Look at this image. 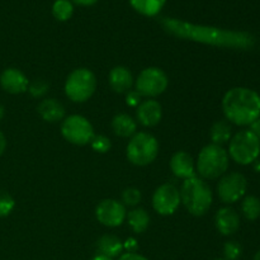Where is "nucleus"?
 I'll return each mask as SVG.
<instances>
[{"label": "nucleus", "instance_id": "nucleus-1", "mask_svg": "<svg viewBox=\"0 0 260 260\" xmlns=\"http://www.w3.org/2000/svg\"><path fill=\"white\" fill-rule=\"evenodd\" d=\"M160 24L165 32L174 37L203 43V45L216 46V47L250 50L256 43V38L249 32L194 24L177 18H161Z\"/></svg>", "mask_w": 260, "mask_h": 260}, {"label": "nucleus", "instance_id": "nucleus-2", "mask_svg": "<svg viewBox=\"0 0 260 260\" xmlns=\"http://www.w3.org/2000/svg\"><path fill=\"white\" fill-rule=\"evenodd\" d=\"M221 107L230 123L250 126L260 117V95L253 89L236 86L226 91Z\"/></svg>", "mask_w": 260, "mask_h": 260}, {"label": "nucleus", "instance_id": "nucleus-3", "mask_svg": "<svg viewBox=\"0 0 260 260\" xmlns=\"http://www.w3.org/2000/svg\"><path fill=\"white\" fill-rule=\"evenodd\" d=\"M180 202L193 216H205L212 206L213 194L207 183L200 177L185 179L180 188Z\"/></svg>", "mask_w": 260, "mask_h": 260}, {"label": "nucleus", "instance_id": "nucleus-4", "mask_svg": "<svg viewBox=\"0 0 260 260\" xmlns=\"http://www.w3.org/2000/svg\"><path fill=\"white\" fill-rule=\"evenodd\" d=\"M230 156L222 146L216 144L206 145L201 150L196 162V172L202 179L213 180L221 178L229 169Z\"/></svg>", "mask_w": 260, "mask_h": 260}, {"label": "nucleus", "instance_id": "nucleus-5", "mask_svg": "<svg viewBox=\"0 0 260 260\" xmlns=\"http://www.w3.org/2000/svg\"><path fill=\"white\" fill-rule=\"evenodd\" d=\"M229 156L239 165H250L260 155V140L250 129H241L229 141Z\"/></svg>", "mask_w": 260, "mask_h": 260}, {"label": "nucleus", "instance_id": "nucleus-6", "mask_svg": "<svg viewBox=\"0 0 260 260\" xmlns=\"http://www.w3.org/2000/svg\"><path fill=\"white\" fill-rule=\"evenodd\" d=\"M159 154V142L156 137L147 132H136L129 140L126 156L136 167H146L155 161Z\"/></svg>", "mask_w": 260, "mask_h": 260}, {"label": "nucleus", "instance_id": "nucleus-7", "mask_svg": "<svg viewBox=\"0 0 260 260\" xmlns=\"http://www.w3.org/2000/svg\"><path fill=\"white\" fill-rule=\"evenodd\" d=\"M65 94L74 103H84L93 96L96 90V78L89 69L74 70L65 81Z\"/></svg>", "mask_w": 260, "mask_h": 260}, {"label": "nucleus", "instance_id": "nucleus-8", "mask_svg": "<svg viewBox=\"0 0 260 260\" xmlns=\"http://www.w3.org/2000/svg\"><path fill=\"white\" fill-rule=\"evenodd\" d=\"M61 135L66 141L76 146H84L90 144L94 134L93 124L88 118L80 114H71L63 118L61 124Z\"/></svg>", "mask_w": 260, "mask_h": 260}, {"label": "nucleus", "instance_id": "nucleus-9", "mask_svg": "<svg viewBox=\"0 0 260 260\" xmlns=\"http://www.w3.org/2000/svg\"><path fill=\"white\" fill-rule=\"evenodd\" d=\"M169 85L168 75L160 68H146L135 80V90L141 96L152 99L164 93Z\"/></svg>", "mask_w": 260, "mask_h": 260}, {"label": "nucleus", "instance_id": "nucleus-10", "mask_svg": "<svg viewBox=\"0 0 260 260\" xmlns=\"http://www.w3.org/2000/svg\"><path fill=\"white\" fill-rule=\"evenodd\" d=\"M248 189V180L241 173H229L221 177L217 184V193L220 200L226 205L239 202L245 196Z\"/></svg>", "mask_w": 260, "mask_h": 260}, {"label": "nucleus", "instance_id": "nucleus-11", "mask_svg": "<svg viewBox=\"0 0 260 260\" xmlns=\"http://www.w3.org/2000/svg\"><path fill=\"white\" fill-rule=\"evenodd\" d=\"M180 206V192L172 183H165L152 194V207L160 216H172Z\"/></svg>", "mask_w": 260, "mask_h": 260}, {"label": "nucleus", "instance_id": "nucleus-12", "mask_svg": "<svg viewBox=\"0 0 260 260\" xmlns=\"http://www.w3.org/2000/svg\"><path fill=\"white\" fill-rule=\"evenodd\" d=\"M127 216L126 206L117 200H103L96 205L95 217L106 228H118Z\"/></svg>", "mask_w": 260, "mask_h": 260}, {"label": "nucleus", "instance_id": "nucleus-13", "mask_svg": "<svg viewBox=\"0 0 260 260\" xmlns=\"http://www.w3.org/2000/svg\"><path fill=\"white\" fill-rule=\"evenodd\" d=\"M0 85L9 94H22L28 90L29 81L24 73L15 68H9L0 75Z\"/></svg>", "mask_w": 260, "mask_h": 260}, {"label": "nucleus", "instance_id": "nucleus-14", "mask_svg": "<svg viewBox=\"0 0 260 260\" xmlns=\"http://www.w3.org/2000/svg\"><path fill=\"white\" fill-rule=\"evenodd\" d=\"M136 117L139 123L144 127L156 126L162 118L161 104L155 99L142 101L136 109Z\"/></svg>", "mask_w": 260, "mask_h": 260}, {"label": "nucleus", "instance_id": "nucleus-15", "mask_svg": "<svg viewBox=\"0 0 260 260\" xmlns=\"http://www.w3.org/2000/svg\"><path fill=\"white\" fill-rule=\"evenodd\" d=\"M215 225L221 235H234L240 228V216L238 215V212L234 208L222 207L216 213Z\"/></svg>", "mask_w": 260, "mask_h": 260}, {"label": "nucleus", "instance_id": "nucleus-16", "mask_svg": "<svg viewBox=\"0 0 260 260\" xmlns=\"http://www.w3.org/2000/svg\"><path fill=\"white\" fill-rule=\"evenodd\" d=\"M170 169L179 179H189L196 177V164L192 155L187 151H177L170 159Z\"/></svg>", "mask_w": 260, "mask_h": 260}, {"label": "nucleus", "instance_id": "nucleus-17", "mask_svg": "<svg viewBox=\"0 0 260 260\" xmlns=\"http://www.w3.org/2000/svg\"><path fill=\"white\" fill-rule=\"evenodd\" d=\"M108 83L114 93L126 94L131 90L135 80L129 69H127L126 66H116L109 73Z\"/></svg>", "mask_w": 260, "mask_h": 260}, {"label": "nucleus", "instance_id": "nucleus-18", "mask_svg": "<svg viewBox=\"0 0 260 260\" xmlns=\"http://www.w3.org/2000/svg\"><path fill=\"white\" fill-rule=\"evenodd\" d=\"M37 112L43 121L51 122V123L62 121L65 118V107L61 102L52 98L41 101L37 107Z\"/></svg>", "mask_w": 260, "mask_h": 260}, {"label": "nucleus", "instance_id": "nucleus-19", "mask_svg": "<svg viewBox=\"0 0 260 260\" xmlns=\"http://www.w3.org/2000/svg\"><path fill=\"white\" fill-rule=\"evenodd\" d=\"M96 249H98V254L108 256L111 259L119 256L124 250L121 239L114 235H109V234L99 238V240L96 241Z\"/></svg>", "mask_w": 260, "mask_h": 260}, {"label": "nucleus", "instance_id": "nucleus-20", "mask_svg": "<svg viewBox=\"0 0 260 260\" xmlns=\"http://www.w3.org/2000/svg\"><path fill=\"white\" fill-rule=\"evenodd\" d=\"M112 129L118 137H132L137 131V123L131 116L126 113H119L112 119Z\"/></svg>", "mask_w": 260, "mask_h": 260}, {"label": "nucleus", "instance_id": "nucleus-21", "mask_svg": "<svg viewBox=\"0 0 260 260\" xmlns=\"http://www.w3.org/2000/svg\"><path fill=\"white\" fill-rule=\"evenodd\" d=\"M126 220L131 230L136 234H142L150 226V215L145 208L137 207L129 211L126 216Z\"/></svg>", "mask_w": 260, "mask_h": 260}, {"label": "nucleus", "instance_id": "nucleus-22", "mask_svg": "<svg viewBox=\"0 0 260 260\" xmlns=\"http://www.w3.org/2000/svg\"><path fill=\"white\" fill-rule=\"evenodd\" d=\"M167 0H129L131 7L145 17H156L164 8Z\"/></svg>", "mask_w": 260, "mask_h": 260}, {"label": "nucleus", "instance_id": "nucleus-23", "mask_svg": "<svg viewBox=\"0 0 260 260\" xmlns=\"http://www.w3.org/2000/svg\"><path fill=\"white\" fill-rule=\"evenodd\" d=\"M210 137L212 140V144L220 145L228 144L233 137V127L229 121H217L212 124L210 131Z\"/></svg>", "mask_w": 260, "mask_h": 260}, {"label": "nucleus", "instance_id": "nucleus-24", "mask_svg": "<svg viewBox=\"0 0 260 260\" xmlns=\"http://www.w3.org/2000/svg\"><path fill=\"white\" fill-rule=\"evenodd\" d=\"M241 212L249 221H255L260 217V200L255 196H246L241 202Z\"/></svg>", "mask_w": 260, "mask_h": 260}, {"label": "nucleus", "instance_id": "nucleus-25", "mask_svg": "<svg viewBox=\"0 0 260 260\" xmlns=\"http://www.w3.org/2000/svg\"><path fill=\"white\" fill-rule=\"evenodd\" d=\"M74 14V4L70 0H55L52 4V15L58 22H66Z\"/></svg>", "mask_w": 260, "mask_h": 260}, {"label": "nucleus", "instance_id": "nucleus-26", "mask_svg": "<svg viewBox=\"0 0 260 260\" xmlns=\"http://www.w3.org/2000/svg\"><path fill=\"white\" fill-rule=\"evenodd\" d=\"M141 192L135 187L126 188L122 192V202H123L124 206H128V207H136L141 202Z\"/></svg>", "mask_w": 260, "mask_h": 260}, {"label": "nucleus", "instance_id": "nucleus-27", "mask_svg": "<svg viewBox=\"0 0 260 260\" xmlns=\"http://www.w3.org/2000/svg\"><path fill=\"white\" fill-rule=\"evenodd\" d=\"M15 207V201L5 190H0V217H7L13 212Z\"/></svg>", "mask_w": 260, "mask_h": 260}, {"label": "nucleus", "instance_id": "nucleus-28", "mask_svg": "<svg viewBox=\"0 0 260 260\" xmlns=\"http://www.w3.org/2000/svg\"><path fill=\"white\" fill-rule=\"evenodd\" d=\"M243 254V248L238 241H228L223 245V255L226 260H238Z\"/></svg>", "mask_w": 260, "mask_h": 260}, {"label": "nucleus", "instance_id": "nucleus-29", "mask_svg": "<svg viewBox=\"0 0 260 260\" xmlns=\"http://www.w3.org/2000/svg\"><path fill=\"white\" fill-rule=\"evenodd\" d=\"M48 89H50V85H48L47 81L42 80V79L35 80L28 85V91H29V94L33 98H41V96H43L47 93Z\"/></svg>", "mask_w": 260, "mask_h": 260}, {"label": "nucleus", "instance_id": "nucleus-30", "mask_svg": "<svg viewBox=\"0 0 260 260\" xmlns=\"http://www.w3.org/2000/svg\"><path fill=\"white\" fill-rule=\"evenodd\" d=\"M91 147H93L94 151L101 152V154H104V152L108 151L111 149V141L107 136L104 135H99V136H94L93 140L90 142Z\"/></svg>", "mask_w": 260, "mask_h": 260}, {"label": "nucleus", "instance_id": "nucleus-31", "mask_svg": "<svg viewBox=\"0 0 260 260\" xmlns=\"http://www.w3.org/2000/svg\"><path fill=\"white\" fill-rule=\"evenodd\" d=\"M126 103L129 107H139L141 103V95L136 90H129L126 93Z\"/></svg>", "mask_w": 260, "mask_h": 260}, {"label": "nucleus", "instance_id": "nucleus-32", "mask_svg": "<svg viewBox=\"0 0 260 260\" xmlns=\"http://www.w3.org/2000/svg\"><path fill=\"white\" fill-rule=\"evenodd\" d=\"M123 249L127 250V253H136L137 249H139V243L135 238H128L123 243Z\"/></svg>", "mask_w": 260, "mask_h": 260}, {"label": "nucleus", "instance_id": "nucleus-33", "mask_svg": "<svg viewBox=\"0 0 260 260\" xmlns=\"http://www.w3.org/2000/svg\"><path fill=\"white\" fill-rule=\"evenodd\" d=\"M118 260H149V259L139 253H123L119 255Z\"/></svg>", "mask_w": 260, "mask_h": 260}, {"label": "nucleus", "instance_id": "nucleus-34", "mask_svg": "<svg viewBox=\"0 0 260 260\" xmlns=\"http://www.w3.org/2000/svg\"><path fill=\"white\" fill-rule=\"evenodd\" d=\"M249 127H250L249 129H250V131L253 132V134L255 135V136L260 140V117L258 119H256V121H254L253 123H251Z\"/></svg>", "mask_w": 260, "mask_h": 260}, {"label": "nucleus", "instance_id": "nucleus-35", "mask_svg": "<svg viewBox=\"0 0 260 260\" xmlns=\"http://www.w3.org/2000/svg\"><path fill=\"white\" fill-rule=\"evenodd\" d=\"M73 4H78L80 7H91V5L96 4L98 0H70Z\"/></svg>", "mask_w": 260, "mask_h": 260}, {"label": "nucleus", "instance_id": "nucleus-36", "mask_svg": "<svg viewBox=\"0 0 260 260\" xmlns=\"http://www.w3.org/2000/svg\"><path fill=\"white\" fill-rule=\"evenodd\" d=\"M5 149H7V139H5L4 134L0 131V156L4 154Z\"/></svg>", "mask_w": 260, "mask_h": 260}, {"label": "nucleus", "instance_id": "nucleus-37", "mask_svg": "<svg viewBox=\"0 0 260 260\" xmlns=\"http://www.w3.org/2000/svg\"><path fill=\"white\" fill-rule=\"evenodd\" d=\"M90 260H113L111 258H108V256H104V255H101V254H98V255H95L94 258H91Z\"/></svg>", "mask_w": 260, "mask_h": 260}, {"label": "nucleus", "instance_id": "nucleus-38", "mask_svg": "<svg viewBox=\"0 0 260 260\" xmlns=\"http://www.w3.org/2000/svg\"><path fill=\"white\" fill-rule=\"evenodd\" d=\"M4 113H5V109H4V107H3L2 104H0V121H2V119H3V117H4Z\"/></svg>", "mask_w": 260, "mask_h": 260}, {"label": "nucleus", "instance_id": "nucleus-39", "mask_svg": "<svg viewBox=\"0 0 260 260\" xmlns=\"http://www.w3.org/2000/svg\"><path fill=\"white\" fill-rule=\"evenodd\" d=\"M254 168H255L256 172H260V161H259V160H256V161L254 162Z\"/></svg>", "mask_w": 260, "mask_h": 260}, {"label": "nucleus", "instance_id": "nucleus-40", "mask_svg": "<svg viewBox=\"0 0 260 260\" xmlns=\"http://www.w3.org/2000/svg\"><path fill=\"white\" fill-rule=\"evenodd\" d=\"M253 260H260V250L255 254V255H254V259Z\"/></svg>", "mask_w": 260, "mask_h": 260}, {"label": "nucleus", "instance_id": "nucleus-41", "mask_svg": "<svg viewBox=\"0 0 260 260\" xmlns=\"http://www.w3.org/2000/svg\"><path fill=\"white\" fill-rule=\"evenodd\" d=\"M215 260H226V259H215Z\"/></svg>", "mask_w": 260, "mask_h": 260}]
</instances>
